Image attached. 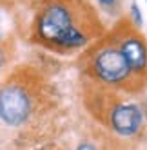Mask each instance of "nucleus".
<instances>
[{"label":"nucleus","instance_id":"obj_6","mask_svg":"<svg viewBox=\"0 0 147 150\" xmlns=\"http://www.w3.org/2000/svg\"><path fill=\"white\" fill-rule=\"evenodd\" d=\"M131 16H133V20H134V25L142 27L143 18H142V13H140V9H138V6H136V4H131Z\"/></svg>","mask_w":147,"mask_h":150},{"label":"nucleus","instance_id":"obj_1","mask_svg":"<svg viewBox=\"0 0 147 150\" xmlns=\"http://www.w3.org/2000/svg\"><path fill=\"white\" fill-rule=\"evenodd\" d=\"M29 112H31V100L22 87L9 85V87L0 91V120L4 123L18 127L27 120Z\"/></svg>","mask_w":147,"mask_h":150},{"label":"nucleus","instance_id":"obj_3","mask_svg":"<svg viewBox=\"0 0 147 150\" xmlns=\"http://www.w3.org/2000/svg\"><path fill=\"white\" fill-rule=\"evenodd\" d=\"M93 69L96 72V76L106 83H122L131 74V69L127 65V62H125V58L114 47L102 49L96 54V58H94Z\"/></svg>","mask_w":147,"mask_h":150},{"label":"nucleus","instance_id":"obj_5","mask_svg":"<svg viewBox=\"0 0 147 150\" xmlns=\"http://www.w3.org/2000/svg\"><path fill=\"white\" fill-rule=\"evenodd\" d=\"M118 51L127 62L131 72H142L147 69V45L140 36H136V35L125 36L120 42Z\"/></svg>","mask_w":147,"mask_h":150},{"label":"nucleus","instance_id":"obj_2","mask_svg":"<svg viewBox=\"0 0 147 150\" xmlns=\"http://www.w3.org/2000/svg\"><path fill=\"white\" fill-rule=\"evenodd\" d=\"M73 25L75 24H73V16H71L69 9L62 4H53L42 13L40 20H38V35L42 40L58 44L60 38Z\"/></svg>","mask_w":147,"mask_h":150},{"label":"nucleus","instance_id":"obj_7","mask_svg":"<svg viewBox=\"0 0 147 150\" xmlns=\"http://www.w3.org/2000/svg\"><path fill=\"white\" fill-rule=\"evenodd\" d=\"M76 150H96L91 143H80L78 146H76Z\"/></svg>","mask_w":147,"mask_h":150},{"label":"nucleus","instance_id":"obj_4","mask_svg":"<svg viewBox=\"0 0 147 150\" xmlns=\"http://www.w3.org/2000/svg\"><path fill=\"white\" fill-rule=\"evenodd\" d=\"M143 125V112L134 103H122L111 112V127L120 136H133Z\"/></svg>","mask_w":147,"mask_h":150},{"label":"nucleus","instance_id":"obj_8","mask_svg":"<svg viewBox=\"0 0 147 150\" xmlns=\"http://www.w3.org/2000/svg\"><path fill=\"white\" fill-rule=\"evenodd\" d=\"M98 2H100L102 6H106V7H109V6H114V4H116V0H98Z\"/></svg>","mask_w":147,"mask_h":150}]
</instances>
